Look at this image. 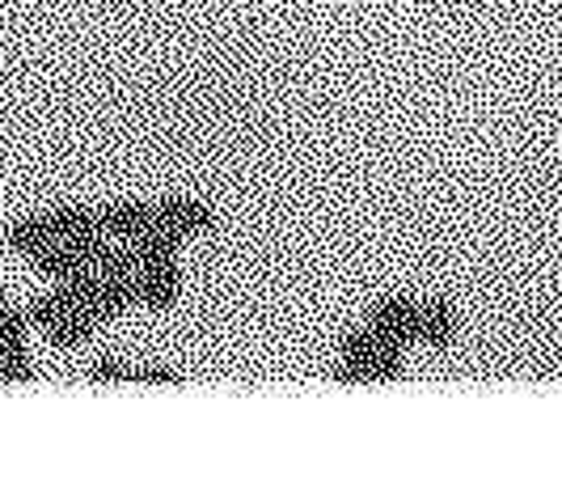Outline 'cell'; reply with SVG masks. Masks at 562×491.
<instances>
[{
  "mask_svg": "<svg viewBox=\"0 0 562 491\" xmlns=\"http://www.w3.org/2000/svg\"><path fill=\"white\" fill-rule=\"evenodd\" d=\"M98 225L114 242H132L140 233L157 230V212H153V203H106V208H98Z\"/></svg>",
  "mask_w": 562,
  "mask_h": 491,
  "instance_id": "obj_1",
  "label": "cell"
},
{
  "mask_svg": "<svg viewBox=\"0 0 562 491\" xmlns=\"http://www.w3.org/2000/svg\"><path fill=\"white\" fill-rule=\"evenodd\" d=\"M140 276V301L153 305V310H173L178 292H182V267H178V255L161 259L157 267H136Z\"/></svg>",
  "mask_w": 562,
  "mask_h": 491,
  "instance_id": "obj_2",
  "label": "cell"
},
{
  "mask_svg": "<svg viewBox=\"0 0 562 491\" xmlns=\"http://www.w3.org/2000/svg\"><path fill=\"white\" fill-rule=\"evenodd\" d=\"M153 212H157V225H173V230H182L187 237L216 230V212H212L207 203H195V200H157V203H153Z\"/></svg>",
  "mask_w": 562,
  "mask_h": 491,
  "instance_id": "obj_3",
  "label": "cell"
},
{
  "mask_svg": "<svg viewBox=\"0 0 562 491\" xmlns=\"http://www.w3.org/2000/svg\"><path fill=\"white\" fill-rule=\"evenodd\" d=\"M47 225L56 233V242H89V237H98L102 225H98V208H56V212H47Z\"/></svg>",
  "mask_w": 562,
  "mask_h": 491,
  "instance_id": "obj_4",
  "label": "cell"
},
{
  "mask_svg": "<svg viewBox=\"0 0 562 491\" xmlns=\"http://www.w3.org/2000/svg\"><path fill=\"white\" fill-rule=\"evenodd\" d=\"M457 310L449 297H431L427 301V326H423V344H431L436 351H449L457 339Z\"/></svg>",
  "mask_w": 562,
  "mask_h": 491,
  "instance_id": "obj_5",
  "label": "cell"
},
{
  "mask_svg": "<svg viewBox=\"0 0 562 491\" xmlns=\"http://www.w3.org/2000/svg\"><path fill=\"white\" fill-rule=\"evenodd\" d=\"M102 322L93 319L89 310H72V314H64L56 319L43 335H47V344L52 347H81L85 339H93V331H98Z\"/></svg>",
  "mask_w": 562,
  "mask_h": 491,
  "instance_id": "obj_6",
  "label": "cell"
},
{
  "mask_svg": "<svg viewBox=\"0 0 562 491\" xmlns=\"http://www.w3.org/2000/svg\"><path fill=\"white\" fill-rule=\"evenodd\" d=\"M56 242V233L47 225V216H22V221H13L9 225V246L18 250V255H38L43 246H52Z\"/></svg>",
  "mask_w": 562,
  "mask_h": 491,
  "instance_id": "obj_7",
  "label": "cell"
},
{
  "mask_svg": "<svg viewBox=\"0 0 562 491\" xmlns=\"http://www.w3.org/2000/svg\"><path fill=\"white\" fill-rule=\"evenodd\" d=\"M26 331H30L26 310H0V356H4V360H18V365L30 360Z\"/></svg>",
  "mask_w": 562,
  "mask_h": 491,
  "instance_id": "obj_8",
  "label": "cell"
},
{
  "mask_svg": "<svg viewBox=\"0 0 562 491\" xmlns=\"http://www.w3.org/2000/svg\"><path fill=\"white\" fill-rule=\"evenodd\" d=\"M406 369V347L397 339H381L372 351V365H368V381H397Z\"/></svg>",
  "mask_w": 562,
  "mask_h": 491,
  "instance_id": "obj_9",
  "label": "cell"
},
{
  "mask_svg": "<svg viewBox=\"0 0 562 491\" xmlns=\"http://www.w3.org/2000/svg\"><path fill=\"white\" fill-rule=\"evenodd\" d=\"M406 305H411V297H406V292H390L385 301H376V305L368 310L364 326L372 331V335H376V339H385V335H390V322H394L397 314L406 310Z\"/></svg>",
  "mask_w": 562,
  "mask_h": 491,
  "instance_id": "obj_10",
  "label": "cell"
},
{
  "mask_svg": "<svg viewBox=\"0 0 562 491\" xmlns=\"http://www.w3.org/2000/svg\"><path fill=\"white\" fill-rule=\"evenodd\" d=\"M89 381L93 386H111V381H132V369L119 360V356H98L89 365Z\"/></svg>",
  "mask_w": 562,
  "mask_h": 491,
  "instance_id": "obj_11",
  "label": "cell"
},
{
  "mask_svg": "<svg viewBox=\"0 0 562 491\" xmlns=\"http://www.w3.org/2000/svg\"><path fill=\"white\" fill-rule=\"evenodd\" d=\"M132 381H140V386H187V377L178 373V369H166V365L132 369Z\"/></svg>",
  "mask_w": 562,
  "mask_h": 491,
  "instance_id": "obj_12",
  "label": "cell"
},
{
  "mask_svg": "<svg viewBox=\"0 0 562 491\" xmlns=\"http://www.w3.org/2000/svg\"><path fill=\"white\" fill-rule=\"evenodd\" d=\"M38 377V369L34 365H18V360H4L0 356V386H26V381H34Z\"/></svg>",
  "mask_w": 562,
  "mask_h": 491,
  "instance_id": "obj_13",
  "label": "cell"
},
{
  "mask_svg": "<svg viewBox=\"0 0 562 491\" xmlns=\"http://www.w3.org/2000/svg\"><path fill=\"white\" fill-rule=\"evenodd\" d=\"M330 381H338V386H364L368 373H364V369H351V365H342V360H338L335 369H330Z\"/></svg>",
  "mask_w": 562,
  "mask_h": 491,
  "instance_id": "obj_14",
  "label": "cell"
}]
</instances>
